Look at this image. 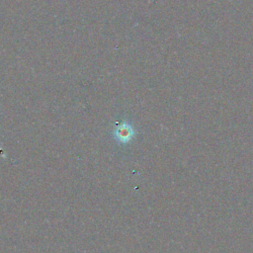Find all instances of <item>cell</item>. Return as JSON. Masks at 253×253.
<instances>
[{
    "label": "cell",
    "mask_w": 253,
    "mask_h": 253,
    "mask_svg": "<svg viewBox=\"0 0 253 253\" xmlns=\"http://www.w3.org/2000/svg\"><path fill=\"white\" fill-rule=\"evenodd\" d=\"M116 137L121 142H127L133 134V130L127 125H123L116 129Z\"/></svg>",
    "instance_id": "1"
}]
</instances>
